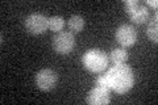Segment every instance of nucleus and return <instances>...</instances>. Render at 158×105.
Returning <instances> with one entry per match:
<instances>
[{
  "instance_id": "obj_1",
  "label": "nucleus",
  "mask_w": 158,
  "mask_h": 105,
  "mask_svg": "<svg viewBox=\"0 0 158 105\" xmlns=\"http://www.w3.org/2000/svg\"><path fill=\"white\" fill-rule=\"evenodd\" d=\"M108 87L116 93H127L135 86V74L131 66L125 63H117L108 70L107 74Z\"/></svg>"
},
{
  "instance_id": "obj_2",
  "label": "nucleus",
  "mask_w": 158,
  "mask_h": 105,
  "mask_svg": "<svg viewBox=\"0 0 158 105\" xmlns=\"http://www.w3.org/2000/svg\"><path fill=\"white\" fill-rule=\"evenodd\" d=\"M108 55L100 49H90L83 54L82 63L90 72L100 74L108 66Z\"/></svg>"
},
{
  "instance_id": "obj_3",
  "label": "nucleus",
  "mask_w": 158,
  "mask_h": 105,
  "mask_svg": "<svg viewBox=\"0 0 158 105\" xmlns=\"http://www.w3.org/2000/svg\"><path fill=\"white\" fill-rule=\"evenodd\" d=\"M124 7L128 14H129L131 21H133L135 24H145L149 21L150 12L145 4H141L137 0H127V2H124Z\"/></svg>"
},
{
  "instance_id": "obj_4",
  "label": "nucleus",
  "mask_w": 158,
  "mask_h": 105,
  "mask_svg": "<svg viewBox=\"0 0 158 105\" xmlns=\"http://www.w3.org/2000/svg\"><path fill=\"white\" fill-rule=\"evenodd\" d=\"M53 49L61 55L70 54L75 47V37L71 32H59L56 33L52 39Z\"/></svg>"
},
{
  "instance_id": "obj_5",
  "label": "nucleus",
  "mask_w": 158,
  "mask_h": 105,
  "mask_svg": "<svg viewBox=\"0 0 158 105\" xmlns=\"http://www.w3.org/2000/svg\"><path fill=\"white\" fill-rule=\"evenodd\" d=\"M34 82H36V86L41 91L48 92V91H52L57 86L58 75L56 71H53L50 68H42L36 74Z\"/></svg>"
},
{
  "instance_id": "obj_6",
  "label": "nucleus",
  "mask_w": 158,
  "mask_h": 105,
  "mask_svg": "<svg viewBox=\"0 0 158 105\" xmlns=\"http://www.w3.org/2000/svg\"><path fill=\"white\" fill-rule=\"evenodd\" d=\"M24 25H25L27 32L33 34V36H38L48 29V17L41 13H32L27 16Z\"/></svg>"
},
{
  "instance_id": "obj_7",
  "label": "nucleus",
  "mask_w": 158,
  "mask_h": 105,
  "mask_svg": "<svg viewBox=\"0 0 158 105\" xmlns=\"http://www.w3.org/2000/svg\"><path fill=\"white\" fill-rule=\"evenodd\" d=\"M116 41L123 47H132L137 41V30L131 24H123L116 30Z\"/></svg>"
},
{
  "instance_id": "obj_8",
  "label": "nucleus",
  "mask_w": 158,
  "mask_h": 105,
  "mask_svg": "<svg viewBox=\"0 0 158 105\" xmlns=\"http://www.w3.org/2000/svg\"><path fill=\"white\" fill-rule=\"evenodd\" d=\"M110 89L96 86L87 93L86 103L90 105H107L110 103Z\"/></svg>"
},
{
  "instance_id": "obj_9",
  "label": "nucleus",
  "mask_w": 158,
  "mask_h": 105,
  "mask_svg": "<svg viewBox=\"0 0 158 105\" xmlns=\"http://www.w3.org/2000/svg\"><path fill=\"white\" fill-rule=\"evenodd\" d=\"M85 28V18L79 14H74L69 18V29L71 33H81Z\"/></svg>"
},
{
  "instance_id": "obj_10",
  "label": "nucleus",
  "mask_w": 158,
  "mask_h": 105,
  "mask_svg": "<svg viewBox=\"0 0 158 105\" xmlns=\"http://www.w3.org/2000/svg\"><path fill=\"white\" fill-rule=\"evenodd\" d=\"M111 61L117 64V63H125L128 61V51L123 47L113 49L111 53Z\"/></svg>"
},
{
  "instance_id": "obj_11",
  "label": "nucleus",
  "mask_w": 158,
  "mask_h": 105,
  "mask_svg": "<svg viewBox=\"0 0 158 105\" xmlns=\"http://www.w3.org/2000/svg\"><path fill=\"white\" fill-rule=\"evenodd\" d=\"M63 26H65V20L61 16H52L48 18V28L53 32H62Z\"/></svg>"
},
{
  "instance_id": "obj_12",
  "label": "nucleus",
  "mask_w": 158,
  "mask_h": 105,
  "mask_svg": "<svg viewBox=\"0 0 158 105\" xmlns=\"http://www.w3.org/2000/svg\"><path fill=\"white\" fill-rule=\"evenodd\" d=\"M157 13H154V17H153L152 21H149L148 24V29H146V34L149 37L150 41H153L154 43H157L158 41V26H157Z\"/></svg>"
},
{
  "instance_id": "obj_13",
  "label": "nucleus",
  "mask_w": 158,
  "mask_h": 105,
  "mask_svg": "<svg viewBox=\"0 0 158 105\" xmlns=\"http://www.w3.org/2000/svg\"><path fill=\"white\" fill-rule=\"evenodd\" d=\"M96 86H100V87H104V88H108L110 89V87H108V80H107V76L106 74H100L96 79Z\"/></svg>"
},
{
  "instance_id": "obj_14",
  "label": "nucleus",
  "mask_w": 158,
  "mask_h": 105,
  "mask_svg": "<svg viewBox=\"0 0 158 105\" xmlns=\"http://www.w3.org/2000/svg\"><path fill=\"white\" fill-rule=\"evenodd\" d=\"M145 6H150V7H154V8H157L158 3L156 2V0H148V2H145Z\"/></svg>"
}]
</instances>
